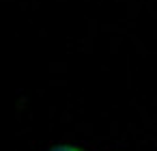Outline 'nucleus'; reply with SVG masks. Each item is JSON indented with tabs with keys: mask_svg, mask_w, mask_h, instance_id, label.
Here are the masks:
<instances>
[{
	"mask_svg": "<svg viewBox=\"0 0 157 151\" xmlns=\"http://www.w3.org/2000/svg\"><path fill=\"white\" fill-rule=\"evenodd\" d=\"M50 151H82V149L75 147V145H56V147H52Z\"/></svg>",
	"mask_w": 157,
	"mask_h": 151,
	"instance_id": "f257e3e1",
	"label": "nucleus"
}]
</instances>
